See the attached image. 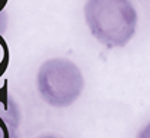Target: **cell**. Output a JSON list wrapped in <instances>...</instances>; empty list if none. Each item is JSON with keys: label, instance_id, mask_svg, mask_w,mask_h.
<instances>
[{"label": "cell", "instance_id": "52a82bcc", "mask_svg": "<svg viewBox=\"0 0 150 138\" xmlns=\"http://www.w3.org/2000/svg\"><path fill=\"white\" fill-rule=\"evenodd\" d=\"M38 138H64V137L56 135V134H43V135H40V137H38Z\"/></svg>", "mask_w": 150, "mask_h": 138}, {"label": "cell", "instance_id": "5b68a950", "mask_svg": "<svg viewBox=\"0 0 150 138\" xmlns=\"http://www.w3.org/2000/svg\"><path fill=\"white\" fill-rule=\"evenodd\" d=\"M9 0H0V33H3L7 27V16H6V7Z\"/></svg>", "mask_w": 150, "mask_h": 138}, {"label": "cell", "instance_id": "277c9868", "mask_svg": "<svg viewBox=\"0 0 150 138\" xmlns=\"http://www.w3.org/2000/svg\"><path fill=\"white\" fill-rule=\"evenodd\" d=\"M10 62V49L4 39L3 33H0V78L6 74Z\"/></svg>", "mask_w": 150, "mask_h": 138}, {"label": "cell", "instance_id": "8992f818", "mask_svg": "<svg viewBox=\"0 0 150 138\" xmlns=\"http://www.w3.org/2000/svg\"><path fill=\"white\" fill-rule=\"evenodd\" d=\"M136 138H150V122H147L137 134Z\"/></svg>", "mask_w": 150, "mask_h": 138}, {"label": "cell", "instance_id": "3957f363", "mask_svg": "<svg viewBox=\"0 0 150 138\" xmlns=\"http://www.w3.org/2000/svg\"><path fill=\"white\" fill-rule=\"evenodd\" d=\"M20 111L18 102L10 95L7 83L0 86V138H20Z\"/></svg>", "mask_w": 150, "mask_h": 138}, {"label": "cell", "instance_id": "7a4b0ae2", "mask_svg": "<svg viewBox=\"0 0 150 138\" xmlns=\"http://www.w3.org/2000/svg\"><path fill=\"white\" fill-rule=\"evenodd\" d=\"M81 69L67 58L46 59L38 69L36 89L48 105L67 108L81 97L84 91Z\"/></svg>", "mask_w": 150, "mask_h": 138}, {"label": "cell", "instance_id": "6da1fadb", "mask_svg": "<svg viewBox=\"0 0 150 138\" xmlns=\"http://www.w3.org/2000/svg\"><path fill=\"white\" fill-rule=\"evenodd\" d=\"M84 18L91 35L107 48H124L137 27L131 0H87Z\"/></svg>", "mask_w": 150, "mask_h": 138}]
</instances>
